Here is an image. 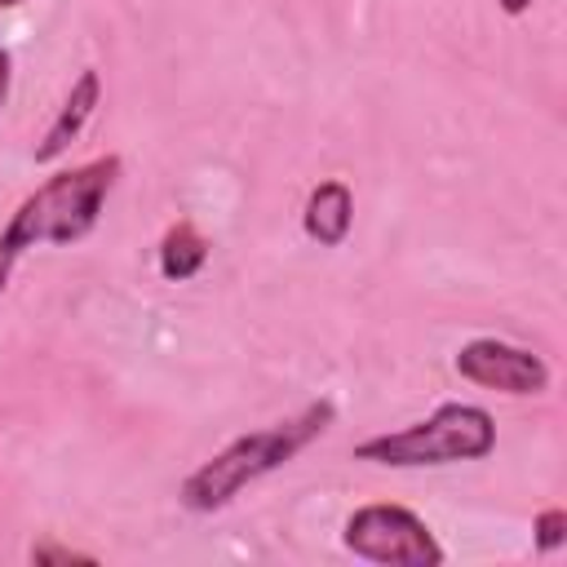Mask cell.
Masks as SVG:
<instances>
[{"mask_svg": "<svg viewBox=\"0 0 567 567\" xmlns=\"http://www.w3.org/2000/svg\"><path fill=\"white\" fill-rule=\"evenodd\" d=\"M31 558L35 563H93V554H80V549H66V545H49V540H40V545H31Z\"/></svg>", "mask_w": 567, "mask_h": 567, "instance_id": "10", "label": "cell"}, {"mask_svg": "<svg viewBox=\"0 0 567 567\" xmlns=\"http://www.w3.org/2000/svg\"><path fill=\"white\" fill-rule=\"evenodd\" d=\"M496 447V421L478 403H443L425 421H412L390 434H372L354 447V461H372L385 470H421V465H456L483 461Z\"/></svg>", "mask_w": 567, "mask_h": 567, "instance_id": "3", "label": "cell"}, {"mask_svg": "<svg viewBox=\"0 0 567 567\" xmlns=\"http://www.w3.org/2000/svg\"><path fill=\"white\" fill-rule=\"evenodd\" d=\"M341 545L354 558L385 563V567H439L447 558L443 545L434 540V532L425 527V518H416L403 505H385V501L359 505L346 518Z\"/></svg>", "mask_w": 567, "mask_h": 567, "instance_id": "4", "label": "cell"}, {"mask_svg": "<svg viewBox=\"0 0 567 567\" xmlns=\"http://www.w3.org/2000/svg\"><path fill=\"white\" fill-rule=\"evenodd\" d=\"M120 168H124L120 155L84 159L75 168H62V173L44 177L13 208L9 226L0 230V301H4V288H9L18 261L35 244H80L97 226V217L106 208V195L120 182Z\"/></svg>", "mask_w": 567, "mask_h": 567, "instance_id": "1", "label": "cell"}, {"mask_svg": "<svg viewBox=\"0 0 567 567\" xmlns=\"http://www.w3.org/2000/svg\"><path fill=\"white\" fill-rule=\"evenodd\" d=\"M204 261H208V239L190 221H177V226L164 230V239H159V275L164 279L182 284V279L199 275Z\"/></svg>", "mask_w": 567, "mask_h": 567, "instance_id": "8", "label": "cell"}, {"mask_svg": "<svg viewBox=\"0 0 567 567\" xmlns=\"http://www.w3.org/2000/svg\"><path fill=\"white\" fill-rule=\"evenodd\" d=\"M9 80H13V58H9V49L0 44V106L9 102Z\"/></svg>", "mask_w": 567, "mask_h": 567, "instance_id": "11", "label": "cell"}, {"mask_svg": "<svg viewBox=\"0 0 567 567\" xmlns=\"http://www.w3.org/2000/svg\"><path fill=\"white\" fill-rule=\"evenodd\" d=\"M332 425V403L319 399V403H306L297 416L288 421H275L266 430H252V434H239L235 443H226L217 456H208L199 470H190L182 478V492L177 501L190 509V514H213L221 505H230L248 483L284 470L297 452H306L323 430Z\"/></svg>", "mask_w": 567, "mask_h": 567, "instance_id": "2", "label": "cell"}, {"mask_svg": "<svg viewBox=\"0 0 567 567\" xmlns=\"http://www.w3.org/2000/svg\"><path fill=\"white\" fill-rule=\"evenodd\" d=\"M496 4H501L509 18H518V13H527V9H532V0H496Z\"/></svg>", "mask_w": 567, "mask_h": 567, "instance_id": "12", "label": "cell"}, {"mask_svg": "<svg viewBox=\"0 0 567 567\" xmlns=\"http://www.w3.org/2000/svg\"><path fill=\"white\" fill-rule=\"evenodd\" d=\"M97 102H102V75L93 71V66H84L80 71V80L71 84V93H66V102L58 106V115H53V124L44 128V137H40V146L31 151L35 155V164H49V159H58L80 133H84V124H89V115L97 111Z\"/></svg>", "mask_w": 567, "mask_h": 567, "instance_id": "6", "label": "cell"}, {"mask_svg": "<svg viewBox=\"0 0 567 567\" xmlns=\"http://www.w3.org/2000/svg\"><path fill=\"white\" fill-rule=\"evenodd\" d=\"M563 540H567V514H563L558 505L540 509V514H536V545H540V549H558Z\"/></svg>", "mask_w": 567, "mask_h": 567, "instance_id": "9", "label": "cell"}, {"mask_svg": "<svg viewBox=\"0 0 567 567\" xmlns=\"http://www.w3.org/2000/svg\"><path fill=\"white\" fill-rule=\"evenodd\" d=\"M350 221H354V195H350V186L337 182V177L319 182V186L310 190L306 208H301V230H306L319 248H337V244H346Z\"/></svg>", "mask_w": 567, "mask_h": 567, "instance_id": "7", "label": "cell"}, {"mask_svg": "<svg viewBox=\"0 0 567 567\" xmlns=\"http://www.w3.org/2000/svg\"><path fill=\"white\" fill-rule=\"evenodd\" d=\"M18 4H27V0H0V9H18Z\"/></svg>", "mask_w": 567, "mask_h": 567, "instance_id": "13", "label": "cell"}, {"mask_svg": "<svg viewBox=\"0 0 567 567\" xmlns=\"http://www.w3.org/2000/svg\"><path fill=\"white\" fill-rule=\"evenodd\" d=\"M452 368L474 381V385H487V390H501V394H514V399H527V394H545L549 390V363L527 350V346H514V341H501V337H474L456 350Z\"/></svg>", "mask_w": 567, "mask_h": 567, "instance_id": "5", "label": "cell"}]
</instances>
